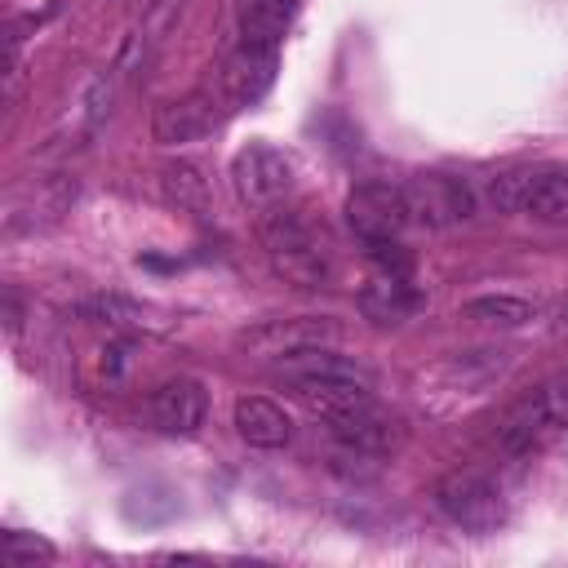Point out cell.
Masks as SVG:
<instances>
[{
	"instance_id": "1",
	"label": "cell",
	"mask_w": 568,
	"mask_h": 568,
	"mask_svg": "<svg viewBox=\"0 0 568 568\" xmlns=\"http://www.w3.org/2000/svg\"><path fill=\"white\" fill-rule=\"evenodd\" d=\"M262 244H266L271 271L297 288H324L337 271L333 235H328L324 217H315L311 209H284V204L266 209Z\"/></svg>"
},
{
	"instance_id": "2",
	"label": "cell",
	"mask_w": 568,
	"mask_h": 568,
	"mask_svg": "<svg viewBox=\"0 0 568 568\" xmlns=\"http://www.w3.org/2000/svg\"><path fill=\"white\" fill-rule=\"evenodd\" d=\"M564 430H568V373H555L506 408V417L497 426V448L532 453Z\"/></svg>"
},
{
	"instance_id": "3",
	"label": "cell",
	"mask_w": 568,
	"mask_h": 568,
	"mask_svg": "<svg viewBox=\"0 0 568 568\" xmlns=\"http://www.w3.org/2000/svg\"><path fill=\"white\" fill-rule=\"evenodd\" d=\"M324 426H328V435H333L351 457H390V453H399L404 439H408L404 422H399L390 408H382L373 395L359 399V404H351V408H342V413H328Z\"/></svg>"
},
{
	"instance_id": "4",
	"label": "cell",
	"mask_w": 568,
	"mask_h": 568,
	"mask_svg": "<svg viewBox=\"0 0 568 568\" xmlns=\"http://www.w3.org/2000/svg\"><path fill=\"white\" fill-rule=\"evenodd\" d=\"M435 506L466 532H493L506 524L501 488L479 470H453L435 484Z\"/></svg>"
},
{
	"instance_id": "5",
	"label": "cell",
	"mask_w": 568,
	"mask_h": 568,
	"mask_svg": "<svg viewBox=\"0 0 568 568\" xmlns=\"http://www.w3.org/2000/svg\"><path fill=\"white\" fill-rule=\"evenodd\" d=\"M275 80V49H262V44H235L217 67H213V80L204 84L217 102L222 115L240 111V106H253Z\"/></svg>"
},
{
	"instance_id": "6",
	"label": "cell",
	"mask_w": 568,
	"mask_h": 568,
	"mask_svg": "<svg viewBox=\"0 0 568 568\" xmlns=\"http://www.w3.org/2000/svg\"><path fill=\"white\" fill-rule=\"evenodd\" d=\"M231 186L248 209H275L293 191V164L266 142H248L231 160Z\"/></svg>"
},
{
	"instance_id": "7",
	"label": "cell",
	"mask_w": 568,
	"mask_h": 568,
	"mask_svg": "<svg viewBox=\"0 0 568 568\" xmlns=\"http://www.w3.org/2000/svg\"><path fill=\"white\" fill-rule=\"evenodd\" d=\"M413 222L408 213V195L404 186H390V182H364L346 195V226L364 240V244H386V240H399L404 226Z\"/></svg>"
},
{
	"instance_id": "8",
	"label": "cell",
	"mask_w": 568,
	"mask_h": 568,
	"mask_svg": "<svg viewBox=\"0 0 568 568\" xmlns=\"http://www.w3.org/2000/svg\"><path fill=\"white\" fill-rule=\"evenodd\" d=\"M71 204H75V178H67V173H44V178L18 182L4 195V231L9 235H18V231H44Z\"/></svg>"
},
{
	"instance_id": "9",
	"label": "cell",
	"mask_w": 568,
	"mask_h": 568,
	"mask_svg": "<svg viewBox=\"0 0 568 568\" xmlns=\"http://www.w3.org/2000/svg\"><path fill=\"white\" fill-rule=\"evenodd\" d=\"M346 337V328L333 315H288V320H266L257 328H248L240 337V346L253 359H280L306 346H337Z\"/></svg>"
},
{
	"instance_id": "10",
	"label": "cell",
	"mask_w": 568,
	"mask_h": 568,
	"mask_svg": "<svg viewBox=\"0 0 568 568\" xmlns=\"http://www.w3.org/2000/svg\"><path fill=\"white\" fill-rule=\"evenodd\" d=\"M404 195H408L413 222H422V226H457L475 213L470 186L448 178V173H422L404 186Z\"/></svg>"
},
{
	"instance_id": "11",
	"label": "cell",
	"mask_w": 568,
	"mask_h": 568,
	"mask_svg": "<svg viewBox=\"0 0 568 568\" xmlns=\"http://www.w3.org/2000/svg\"><path fill=\"white\" fill-rule=\"evenodd\" d=\"M217 120H222V111H217L213 93L200 84V89H191V93L169 98V102L155 106V115H151V138L164 142V146H182V142L204 138Z\"/></svg>"
},
{
	"instance_id": "12",
	"label": "cell",
	"mask_w": 568,
	"mask_h": 568,
	"mask_svg": "<svg viewBox=\"0 0 568 568\" xmlns=\"http://www.w3.org/2000/svg\"><path fill=\"white\" fill-rule=\"evenodd\" d=\"M209 417V390L195 377H169L155 395H151V422L164 435H195Z\"/></svg>"
},
{
	"instance_id": "13",
	"label": "cell",
	"mask_w": 568,
	"mask_h": 568,
	"mask_svg": "<svg viewBox=\"0 0 568 568\" xmlns=\"http://www.w3.org/2000/svg\"><path fill=\"white\" fill-rule=\"evenodd\" d=\"M235 430L253 448H284L293 439L288 413L266 395H240L235 399Z\"/></svg>"
},
{
	"instance_id": "14",
	"label": "cell",
	"mask_w": 568,
	"mask_h": 568,
	"mask_svg": "<svg viewBox=\"0 0 568 568\" xmlns=\"http://www.w3.org/2000/svg\"><path fill=\"white\" fill-rule=\"evenodd\" d=\"M235 18H240V40L244 44H262V49H280L288 18H293V0H235Z\"/></svg>"
},
{
	"instance_id": "15",
	"label": "cell",
	"mask_w": 568,
	"mask_h": 568,
	"mask_svg": "<svg viewBox=\"0 0 568 568\" xmlns=\"http://www.w3.org/2000/svg\"><path fill=\"white\" fill-rule=\"evenodd\" d=\"M359 306H364V315L377 320V324H399V320H408V315L417 311V293L408 288V275H386V271H377V280L359 293Z\"/></svg>"
},
{
	"instance_id": "16",
	"label": "cell",
	"mask_w": 568,
	"mask_h": 568,
	"mask_svg": "<svg viewBox=\"0 0 568 568\" xmlns=\"http://www.w3.org/2000/svg\"><path fill=\"white\" fill-rule=\"evenodd\" d=\"M524 213L550 226H568V173L564 169H532L524 191Z\"/></svg>"
},
{
	"instance_id": "17",
	"label": "cell",
	"mask_w": 568,
	"mask_h": 568,
	"mask_svg": "<svg viewBox=\"0 0 568 568\" xmlns=\"http://www.w3.org/2000/svg\"><path fill=\"white\" fill-rule=\"evenodd\" d=\"M160 191L178 213H195V217L209 213V182L191 160H169L160 169Z\"/></svg>"
},
{
	"instance_id": "18",
	"label": "cell",
	"mask_w": 568,
	"mask_h": 568,
	"mask_svg": "<svg viewBox=\"0 0 568 568\" xmlns=\"http://www.w3.org/2000/svg\"><path fill=\"white\" fill-rule=\"evenodd\" d=\"M466 320L475 324H493V328H524L537 320V306L528 297H510V293H497V297H470L462 306Z\"/></svg>"
},
{
	"instance_id": "19",
	"label": "cell",
	"mask_w": 568,
	"mask_h": 568,
	"mask_svg": "<svg viewBox=\"0 0 568 568\" xmlns=\"http://www.w3.org/2000/svg\"><path fill=\"white\" fill-rule=\"evenodd\" d=\"M4 559L13 568H27V564H49L53 559V546L36 532H4Z\"/></svg>"
},
{
	"instance_id": "20",
	"label": "cell",
	"mask_w": 568,
	"mask_h": 568,
	"mask_svg": "<svg viewBox=\"0 0 568 568\" xmlns=\"http://www.w3.org/2000/svg\"><path fill=\"white\" fill-rule=\"evenodd\" d=\"M555 328H559V333H568V311L559 315V324H555Z\"/></svg>"
}]
</instances>
